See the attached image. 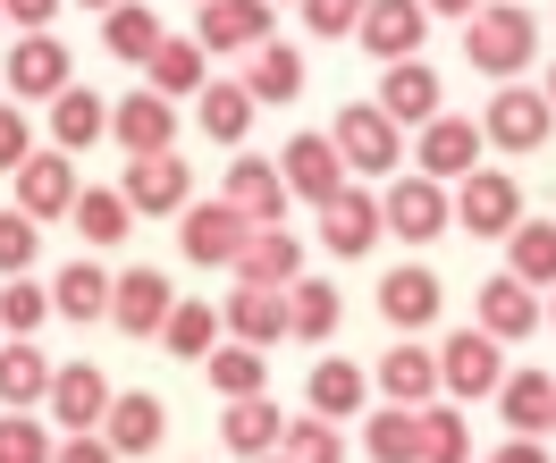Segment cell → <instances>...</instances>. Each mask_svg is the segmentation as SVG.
<instances>
[{
  "label": "cell",
  "instance_id": "cell-11",
  "mask_svg": "<svg viewBox=\"0 0 556 463\" xmlns=\"http://www.w3.org/2000/svg\"><path fill=\"white\" fill-rule=\"evenodd\" d=\"M118 194H127V211H136V219H161V211H186V203H194V178H186L177 152H143V160H127Z\"/></svg>",
  "mask_w": 556,
  "mask_h": 463
},
{
  "label": "cell",
  "instance_id": "cell-12",
  "mask_svg": "<svg viewBox=\"0 0 556 463\" xmlns=\"http://www.w3.org/2000/svg\"><path fill=\"white\" fill-rule=\"evenodd\" d=\"M110 396H118V388H110L93 362H60V380H51V404H42V413L68 429V438H93V429L110 422Z\"/></svg>",
  "mask_w": 556,
  "mask_h": 463
},
{
  "label": "cell",
  "instance_id": "cell-53",
  "mask_svg": "<svg viewBox=\"0 0 556 463\" xmlns=\"http://www.w3.org/2000/svg\"><path fill=\"white\" fill-rule=\"evenodd\" d=\"M421 9H430V17H472L481 0H421Z\"/></svg>",
  "mask_w": 556,
  "mask_h": 463
},
{
  "label": "cell",
  "instance_id": "cell-54",
  "mask_svg": "<svg viewBox=\"0 0 556 463\" xmlns=\"http://www.w3.org/2000/svg\"><path fill=\"white\" fill-rule=\"evenodd\" d=\"M540 93H548V110H556V68H548V85H540Z\"/></svg>",
  "mask_w": 556,
  "mask_h": 463
},
{
  "label": "cell",
  "instance_id": "cell-51",
  "mask_svg": "<svg viewBox=\"0 0 556 463\" xmlns=\"http://www.w3.org/2000/svg\"><path fill=\"white\" fill-rule=\"evenodd\" d=\"M51 9H60V0H0V17H9V26H26V35L51 26Z\"/></svg>",
  "mask_w": 556,
  "mask_h": 463
},
{
  "label": "cell",
  "instance_id": "cell-26",
  "mask_svg": "<svg viewBox=\"0 0 556 463\" xmlns=\"http://www.w3.org/2000/svg\"><path fill=\"white\" fill-rule=\"evenodd\" d=\"M304 279V245H295V228H253L237 253V286H295Z\"/></svg>",
  "mask_w": 556,
  "mask_h": 463
},
{
  "label": "cell",
  "instance_id": "cell-49",
  "mask_svg": "<svg viewBox=\"0 0 556 463\" xmlns=\"http://www.w3.org/2000/svg\"><path fill=\"white\" fill-rule=\"evenodd\" d=\"M35 160V127H26V102H0V169L17 178Z\"/></svg>",
  "mask_w": 556,
  "mask_h": 463
},
{
  "label": "cell",
  "instance_id": "cell-46",
  "mask_svg": "<svg viewBox=\"0 0 556 463\" xmlns=\"http://www.w3.org/2000/svg\"><path fill=\"white\" fill-rule=\"evenodd\" d=\"M35 253H42V228L26 211H0V279H26Z\"/></svg>",
  "mask_w": 556,
  "mask_h": 463
},
{
  "label": "cell",
  "instance_id": "cell-44",
  "mask_svg": "<svg viewBox=\"0 0 556 463\" xmlns=\"http://www.w3.org/2000/svg\"><path fill=\"white\" fill-rule=\"evenodd\" d=\"M278 455H287V463H346V438H338V422H320V413H304V422H287V438H278Z\"/></svg>",
  "mask_w": 556,
  "mask_h": 463
},
{
  "label": "cell",
  "instance_id": "cell-3",
  "mask_svg": "<svg viewBox=\"0 0 556 463\" xmlns=\"http://www.w3.org/2000/svg\"><path fill=\"white\" fill-rule=\"evenodd\" d=\"M556 136V110L540 85H497L489 93V118H481V143L489 152H540Z\"/></svg>",
  "mask_w": 556,
  "mask_h": 463
},
{
  "label": "cell",
  "instance_id": "cell-43",
  "mask_svg": "<svg viewBox=\"0 0 556 463\" xmlns=\"http://www.w3.org/2000/svg\"><path fill=\"white\" fill-rule=\"evenodd\" d=\"M161 346L186 355V362H211V346H219V312H211V304H177L169 329H161Z\"/></svg>",
  "mask_w": 556,
  "mask_h": 463
},
{
  "label": "cell",
  "instance_id": "cell-38",
  "mask_svg": "<svg viewBox=\"0 0 556 463\" xmlns=\"http://www.w3.org/2000/svg\"><path fill=\"white\" fill-rule=\"evenodd\" d=\"M68 219H76V236H85V245H127V228H136V211H127V194H118V185H85Z\"/></svg>",
  "mask_w": 556,
  "mask_h": 463
},
{
  "label": "cell",
  "instance_id": "cell-35",
  "mask_svg": "<svg viewBox=\"0 0 556 463\" xmlns=\"http://www.w3.org/2000/svg\"><path fill=\"white\" fill-rule=\"evenodd\" d=\"M211 396H219V404L270 396V355H262V346H237V337H228V346L211 355Z\"/></svg>",
  "mask_w": 556,
  "mask_h": 463
},
{
  "label": "cell",
  "instance_id": "cell-55",
  "mask_svg": "<svg viewBox=\"0 0 556 463\" xmlns=\"http://www.w3.org/2000/svg\"><path fill=\"white\" fill-rule=\"evenodd\" d=\"M85 9H118V0H85Z\"/></svg>",
  "mask_w": 556,
  "mask_h": 463
},
{
  "label": "cell",
  "instance_id": "cell-6",
  "mask_svg": "<svg viewBox=\"0 0 556 463\" xmlns=\"http://www.w3.org/2000/svg\"><path fill=\"white\" fill-rule=\"evenodd\" d=\"M278 178H287V203H338L346 194V160H338V143L329 136H287L278 152Z\"/></svg>",
  "mask_w": 556,
  "mask_h": 463
},
{
  "label": "cell",
  "instance_id": "cell-47",
  "mask_svg": "<svg viewBox=\"0 0 556 463\" xmlns=\"http://www.w3.org/2000/svg\"><path fill=\"white\" fill-rule=\"evenodd\" d=\"M42 321H51V295H42V286H26V279L0 286V329H9V337H35Z\"/></svg>",
  "mask_w": 556,
  "mask_h": 463
},
{
  "label": "cell",
  "instance_id": "cell-4",
  "mask_svg": "<svg viewBox=\"0 0 556 463\" xmlns=\"http://www.w3.org/2000/svg\"><path fill=\"white\" fill-rule=\"evenodd\" d=\"M380 211H388V236H405V245H430V236H447L455 228V194L439 178H388L380 194Z\"/></svg>",
  "mask_w": 556,
  "mask_h": 463
},
{
  "label": "cell",
  "instance_id": "cell-31",
  "mask_svg": "<svg viewBox=\"0 0 556 463\" xmlns=\"http://www.w3.org/2000/svg\"><path fill=\"white\" fill-rule=\"evenodd\" d=\"M102 136H110V102L93 85H68V93L51 102V143H60V152H93Z\"/></svg>",
  "mask_w": 556,
  "mask_h": 463
},
{
  "label": "cell",
  "instance_id": "cell-24",
  "mask_svg": "<svg viewBox=\"0 0 556 463\" xmlns=\"http://www.w3.org/2000/svg\"><path fill=\"white\" fill-rule=\"evenodd\" d=\"M304 404H313L320 422H354V413L371 404V371H363V362H346V355L313 362V380H304Z\"/></svg>",
  "mask_w": 556,
  "mask_h": 463
},
{
  "label": "cell",
  "instance_id": "cell-23",
  "mask_svg": "<svg viewBox=\"0 0 556 463\" xmlns=\"http://www.w3.org/2000/svg\"><path fill=\"white\" fill-rule=\"evenodd\" d=\"M102 438L118 447V455H152L161 438H169V404L152 388H127V396H110V422H102Z\"/></svg>",
  "mask_w": 556,
  "mask_h": 463
},
{
  "label": "cell",
  "instance_id": "cell-50",
  "mask_svg": "<svg viewBox=\"0 0 556 463\" xmlns=\"http://www.w3.org/2000/svg\"><path fill=\"white\" fill-rule=\"evenodd\" d=\"M51 463H118V447L93 429V438H60V455H51Z\"/></svg>",
  "mask_w": 556,
  "mask_h": 463
},
{
  "label": "cell",
  "instance_id": "cell-48",
  "mask_svg": "<svg viewBox=\"0 0 556 463\" xmlns=\"http://www.w3.org/2000/svg\"><path fill=\"white\" fill-rule=\"evenodd\" d=\"M295 9H304V26H313V35L346 42L354 26H363V9H371V0H295Z\"/></svg>",
  "mask_w": 556,
  "mask_h": 463
},
{
  "label": "cell",
  "instance_id": "cell-14",
  "mask_svg": "<svg viewBox=\"0 0 556 463\" xmlns=\"http://www.w3.org/2000/svg\"><path fill=\"white\" fill-rule=\"evenodd\" d=\"M371 102H380L396 127L447 118V93H439V68H430V60H396V68H380V93H371Z\"/></svg>",
  "mask_w": 556,
  "mask_h": 463
},
{
  "label": "cell",
  "instance_id": "cell-30",
  "mask_svg": "<svg viewBox=\"0 0 556 463\" xmlns=\"http://www.w3.org/2000/svg\"><path fill=\"white\" fill-rule=\"evenodd\" d=\"M219 438H228V455L262 463V455H278V438H287V413H278L270 396H244V404H228V413H219Z\"/></svg>",
  "mask_w": 556,
  "mask_h": 463
},
{
  "label": "cell",
  "instance_id": "cell-10",
  "mask_svg": "<svg viewBox=\"0 0 556 463\" xmlns=\"http://www.w3.org/2000/svg\"><path fill=\"white\" fill-rule=\"evenodd\" d=\"M194 42L203 51H219V60H253L270 35V0H203V26H194Z\"/></svg>",
  "mask_w": 556,
  "mask_h": 463
},
{
  "label": "cell",
  "instance_id": "cell-40",
  "mask_svg": "<svg viewBox=\"0 0 556 463\" xmlns=\"http://www.w3.org/2000/svg\"><path fill=\"white\" fill-rule=\"evenodd\" d=\"M506 270L522 286H556V219H522L506 236Z\"/></svg>",
  "mask_w": 556,
  "mask_h": 463
},
{
  "label": "cell",
  "instance_id": "cell-17",
  "mask_svg": "<svg viewBox=\"0 0 556 463\" xmlns=\"http://www.w3.org/2000/svg\"><path fill=\"white\" fill-rule=\"evenodd\" d=\"M219 203L244 211V228H287V178H278V160L244 152L237 169H228V185H219Z\"/></svg>",
  "mask_w": 556,
  "mask_h": 463
},
{
  "label": "cell",
  "instance_id": "cell-39",
  "mask_svg": "<svg viewBox=\"0 0 556 463\" xmlns=\"http://www.w3.org/2000/svg\"><path fill=\"white\" fill-rule=\"evenodd\" d=\"M363 455H371V463H421V413L380 404V413L363 422Z\"/></svg>",
  "mask_w": 556,
  "mask_h": 463
},
{
  "label": "cell",
  "instance_id": "cell-8",
  "mask_svg": "<svg viewBox=\"0 0 556 463\" xmlns=\"http://www.w3.org/2000/svg\"><path fill=\"white\" fill-rule=\"evenodd\" d=\"M244 211H228V203H186V219H177V245H186V261L194 270H237L244 253Z\"/></svg>",
  "mask_w": 556,
  "mask_h": 463
},
{
  "label": "cell",
  "instance_id": "cell-36",
  "mask_svg": "<svg viewBox=\"0 0 556 463\" xmlns=\"http://www.w3.org/2000/svg\"><path fill=\"white\" fill-rule=\"evenodd\" d=\"M253 93H244L237 76H219V85H203V93H194V118H203V136L211 143H244V127H253Z\"/></svg>",
  "mask_w": 556,
  "mask_h": 463
},
{
  "label": "cell",
  "instance_id": "cell-25",
  "mask_svg": "<svg viewBox=\"0 0 556 463\" xmlns=\"http://www.w3.org/2000/svg\"><path fill=\"white\" fill-rule=\"evenodd\" d=\"M472 329H489L497 346L531 337V329H540V286H522L515 270H497V279L481 286V321H472Z\"/></svg>",
  "mask_w": 556,
  "mask_h": 463
},
{
  "label": "cell",
  "instance_id": "cell-20",
  "mask_svg": "<svg viewBox=\"0 0 556 463\" xmlns=\"http://www.w3.org/2000/svg\"><path fill=\"white\" fill-rule=\"evenodd\" d=\"M76 194H85V185H76V169H68V152H35V160H26V169H17V211L35 219H68L76 211Z\"/></svg>",
  "mask_w": 556,
  "mask_h": 463
},
{
  "label": "cell",
  "instance_id": "cell-18",
  "mask_svg": "<svg viewBox=\"0 0 556 463\" xmlns=\"http://www.w3.org/2000/svg\"><path fill=\"white\" fill-rule=\"evenodd\" d=\"M110 136L127 143V160H143V152H169V143H177V102H169V93H152V85H136L127 102L110 110Z\"/></svg>",
  "mask_w": 556,
  "mask_h": 463
},
{
  "label": "cell",
  "instance_id": "cell-1",
  "mask_svg": "<svg viewBox=\"0 0 556 463\" xmlns=\"http://www.w3.org/2000/svg\"><path fill=\"white\" fill-rule=\"evenodd\" d=\"M464 60H472L489 85L522 76L531 60H540V17H531L522 0H489V9H472V17H464Z\"/></svg>",
  "mask_w": 556,
  "mask_h": 463
},
{
  "label": "cell",
  "instance_id": "cell-42",
  "mask_svg": "<svg viewBox=\"0 0 556 463\" xmlns=\"http://www.w3.org/2000/svg\"><path fill=\"white\" fill-rule=\"evenodd\" d=\"M421 463H472V422H464V404H421Z\"/></svg>",
  "mask_w": 556,
  "mask_h": 463
},
{
  "label": "cell",
  "instance_id": "cell-2",
  "mask_svg": "<svg viewBox=\"0 0 556 463\" xmlns=\"http://www.w3.org/2000/svg\"><path fill=\"white\" fill-rule=\"evenodd\" d=\"M329 143H338L346 178H396V160H405V127L380 102H346L329 118Z\"/></svg>",
  "mask_w": 556,
  "mask_h": 463
},
{
  "label": "cell",
  "instance_id": "cell-13",
  "mask_svg": "<svg viewBox=\"0 0 556 463\" xmlns=\"http://www.w3.org/2000/svg\"><path fill=\"white\" fill-rule=\"evenodd\" d=\"M388 236V211L380 194H363V185H346L338 203H320V245L338 253V261H363V253Z\"/></svg>",
  "mask_w": 556,
  "mask_h": 463
},
{
  "label": "cell",
  "instance_id": "cell-56",
  "mask_svg": "<svg viewBox=\"0 0 556 463\" xmlns=\"http://www.w3.org/2000/svg\"><path fill=\"white\" fill-rule=\"evenodd\" d=\"M262 463H287V455H262Z\"/></svg>",
  "mask_w": 556,
  "mask_h": 463
},
{
  "label": "cell",
  "instance_id": "cell-22",
  "mask_svg": "<svg viewBox=\"0 0 556 463\" xmlns=\"http://www.w3.org/2000/svg\"><path fill=\"white\" fill-rule=\"evenodd\" d=\"M51 380H60V362L42 355L35 337H0V404H9V413L51 404Z\"/></svg>",
  "mask_w": 556,
  "mask_h": 463
},
{
  "label": "cell",
  "instance_id": "cell-7",
  "mask_svg": "<svg viewBox=\"0 0 556 463\" xmlns=\"http://www.w3.org/2000/svg\"><path fill=\"white\" fill-rule=\"evenodd\" d=\"M354 42H363L380 68L421 60V42H430V9H421V0H371V9H363V26H354Z\"/></svg>",
  "mask_w": 556,
  "mask_h": 463
},
{
  "label": "cell",
  "instance_id": "cell-16",
  "mask_svg": "<svg viewBox=\"0 0 556 463\" xmlns=\"http://www.w3.org/2000/svg\"><path fill=\"white\" fill-rule=\"evenodd\" d=\"M439 304H447V279H439L430 261H396V270L380 279V312H388L396 329H405V337L439 321Z\"/></svg>",
  "mask_w": 556,
  "mask_h": 463
},
{
  "label": "cell",
  "instance_id": "cell-34",
  "mask_svg": "<svg viewBox=\"0 0 556 463\" xmlns=\"http://www.w3.org/2000/svg\"><path fill=\"white\" fill-rule=\"evenodd\" d=\"M110 270L102 261H68L60 279H51V312H68V321H110Z\"/></svg>",
  "mask_w": 556,
  "mask_h": 463
},
{
  "label": "cell",
  "instance_id": "cell-57",
  "mask_svg": "<svg viewBox=\"0 0 556 463\" xmlns=\"http://www.w3.org/2000/svg\"><path fill=\"white\" fill-rule=\"evenodd\" d=\"M270 9H278V0H270Z\"/></svg>",
  "mask_w": 556,
  "mask_h": 463
},
{
  "label": "cell",
  "instance_id": "cell-21",
  "mask_svg": "<svg viewBox=\"0 0 556 463\" xmlns=\"http://www.w3.org/2000/svg\"><path fill=\"white\" fill-rule=\"evenodd\" d=\"M472 169H481V118H430L421 127V178L464 185Z\"/></svg>",
  "mask_w": 556,
  "mask_h": 463
},
{
  "label": "cell",
  "instance_id": "cell-45",
  "mask_svg": "<svg viewBox=\"0 0 556 463\" xmlns=\"http://www.w3.org/2000/svg\"><path fill=\"white\" fill-rule=\"evenodd\" d=\"M51 455H60L51 422H35V413H9L0 422V463H51Z\"/></svg>",
  "mask_w": 556,
  "mask_h": 463
},
{
  "label": "cell",
  "instance_id": "cell-32",
  "mask_svg": "<svg viewBox=\"0 0 556 463\" xmlns=\"http://www.w3.org/2000/svg\"><path fill=\"white\" fill-rule=\"evenodd\" d=\"M237 85L253 102H295V93H304V51H295V42H262V51L244 60Z\"/></svg>",
  "mask_w": 556,
  "mask_h": 463
},
{
  "label": "cell",
  "instance_id": "cell-28",
  "mask_svg": "<svg viewBox=\"0 0 556 463\" xmlns=\"http://www.w3.org/2000/svg\"><path fill=\"white\" fill-rule=\"evenodd\" d=\"M380 388H388V404H405V413L439 404V355H421V337L388 346V355H380Z\"/></svg>",
  "mask_w": 556,
  "mask_h": 463
},
{
  "label": "cell",
  "instance_id": "cell-33",
  "mask_svg": "<svg viewBox=\"0 0 556 463\" xmlns=\"http://www.w3.org/2000/svg\"><path fill=\"white\" fill-rule=\"evenodd\" d=\"M338 312H346V304H338V286H329V279H295V286H287V337H295V346H329Z\"/></svg>",
  "mask_w": 556,
  "mask_h": 463
},
{
  "label": "cell",
  "instance_id": "cell-41",
  "mask_svg": "<svg viewBox=\"0 0 556 463\" xmlns=\"http://www.w3.org/2000/svg\"><path fill=\"white\" fill-rule=\"evenodd\" d=\"M102 42L118 51V60H136V68H152V51H161V17L143 9V0H118L102 17Z\"/></svg>",
  "mask_w": 556,
  "mask_h": 463
},
{
  "label": "cell",
  "instance_id": "cell-27",
  "mask_svg": "<svg viewBox=\"0 0 556 463\" xmlns=\"http://www.w3.org/2000/svg\"><path fill=\"white\" fill-rule=\"evenodd\" d=\"M497 422L515 429V438H548V429H556V380H548V371H506Z\"/></svg>",
  "mask_w": 556,
  "mask_h": 463
},
{
  "label": "cell",
  "instance_id": "cell-15",
  "mask_svg": "<svg viewBox=\"0 0 556 463\" xmlns=\"http://www.w3.org/2000/svg\"><path fill=\"white\" fill-rule=\"evenodd\" d=\"M177 312V286L161 279V270H118V286H110V321L127 329V337H161Z\"/></svg>",
  "mask_w": 556,
  "mask_h": 463
},
{
  "label": "cell",
  "instance_id": "cell-9",
  "mask_svg": "<svg viewBox=\"0 0 556 463\" xmlns=\"http://www.w3.org/2000/svg\"><path fill=\"white\" fill-rule=\"evenodd\" d=\"M455 228H472V236H515L522 228V185L506 169H472V178L455 185Z\"/></svg>",
  "mask_w": 556,
  "mask_h": 463
},
{
  "label": "cell",
  "instance_id": "cell-19",
  "mask_svg": "<svg viewBox=\"0 0 556 463\" xmlns=\"http://www.w3.org/2000/svg\"><path fill=\"white\" fill-rule=\"evenodd\" d=\"M9 85H17V102H60L68 93V42L60 35H17V51H9Z\"/></svg>",
  "mask_w": 556,
  "mask_h": 463
},
{
  "label": "cell",
  "instance_id": "cell-37",
  "mask_svg": "<svg viewBox=\"0 0 556 463\" xmlns=\"http://www.w3.org/2000/svg\"><path fill=\"white\" fill-rule=\"evenodd\" d=\"M203 60H211V51L194 35H161V51H152V68H143V76H152V93H169V102H177V93H203V85H211Z\"/></svg>",
  "mask_w": 556,
  "mask_h": 463
},
{
  "label": "cell",
  "instance_id": "cell-5",
  "mask_svg": "<svg viewBox=\"0 0 556 463\" xmlns=\"http://www.w3.org/2000/svg\"><path fill=\"white\" fill-rule=\"evenodd\" d=\"M439 388H447L455 404L506 388V355H497V337H489V329H455L447 346H439Z\"/></svg>",
  "mask_w": 556,
  "mask_h": 463
},
{
  "label": "cell",
  "instance_id": "cell-52",
  "mask_svg": "<svg viewBox=\"0 0 556 463\" xmlns=\"http://www.w3.org/2000/svg\"><path fill=\"white\" fill-rule=\"evenodd\" d=\"M489 463H548V447H540V438H506Z\"/></svg>",
  "mask_w": 556,
  "mask_h": 463
},
{
  "label": "cell",
  "instance_id": "cell-29",
  "mask_svg": "<svg viewBox=\"0 0 556 463\" xmlns=\"http://www.w3.org/2000/svg\"><path fill=\"white\" fill-rule=\"evenodd\" d=\"M219 321H228L237 346H278L287 337V286H237Z\"/></svg>",
  "mask_w": 556,
  "mask_h": 463
}]
</instances>
